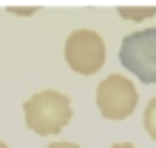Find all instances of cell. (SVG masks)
<instances>
[{
  "label": "cell",
  "instance_id": "cell-1",
  "mask_svg": "<svg viewBox=\"0 0 156 148\" xmlns=\"http://www.w3.org/2000/svg\"><path fill=\"white\" fill-rule=\"evenodd\" d=\"M23 117H26V125L40 137L60 134L71 123V100L54 88L40 91V94H31L26 100Z\"/></svg>",
  "mask_w": 156,
  "mask_h": 148
},
{
  "label": "cell",
  "instance_id": "cell-2",
  "mask_svg": "<svg viewBox=\"0 0 156 148\" xmlns=\"http://www.w3.org/2000/svg\"><path fill=\"white\" fill-rule=\"evenodd\" d=\"M119 63L139 83H156V26L128 34L119 49Z\"/></svg>",
  "mask_w": 156,
  "mask_h": 148
},
{
  "label": "cell",
  "instance_id": "cell-3",
  "mask_svg": "<svg viewBox=\"0 0 156 148\" xmlns=\"http://www.w3.org/2000/svg\"><path fill=\"white\" fill-rule=\"evenodd\" d=\"M66 63L77 74H94L105 63V43L94 29H77L66 40Z\"/></svg>",
  "mask_w": 156,
  "mask_h": 148
},
{
  "label": "cell",
  "instance_id": "cell-4",
  "mask_svg": "<svg viewBox=\"0 0 156 148\" xmlns=\"http://www.w3.org/2000/svg\"><path fill=\"white\" fill-rule=\"evenodd\" d=\"M97 105L105 120H125L136 108V86L125 74H111L97 86Z\"/></svg>",
  "mask_w": 156,
  "mask_h": 148
},
{
  "label": "cell",
  "instance_id": "cell-5",
  "mask_svg": "<svg viewBox=\"0 0 156 148\" xmlns=\"http://www.w3.org/2000/svg\"><path fill=\"white\" fill-rule=\"evenodd\" d=\"M145 131L151 134V140H156V97L145 105Z\"/></svg>",
  "mask_w": 156,
  "mask_h": 148
},
{
  "label": "cell",
  "instance_id": "cell-6",
  "mask_svg": "<svg viewBox=\"0 0 156 148\" xmlns=\"http://www.w3.org/2000/svg\"><path fill=\"white\" fill-rule=\"evenodd\" d=\"M153 14V9H142V12H128V9H122V17H148Z\"/></svg>",
  "mask_w": 156,
  "mask_h": 148
},
{
  "label": "cell",
  "instance_id": "cell-7",
  "mask_svg": "<svg viewBox=\"0 0 156 148\" xmlns=\"http://www.w3.org/2000/svg\"><path fill=\"white\" fill-rule=\"evenodd\" d=\"M48 148H80V145H74V142H62V140H57V142H51Z\"/></svg>",
  "mask_w": 156,
  "mask_h": 148
},
{
  "label": "cell",
  "instance_id": "cell-8",
  "mask_svg": "<svg viewBox=\"0 0 156 148\" xmlns=\"http://www.w3.org/2000/svg\"><path fill=\"white\" fill-rule=\"evenodd\" d=\"M111 148H136V145H133V142H114Z\"/></svg>",
  "mask_w": 156,
  "mask_h": 148
},
{
  "label": "cell",
  "instance_id": "cell-9",
  "mask_svg": "<svg viewBox=\"0 0 156 148\" xmlns=\"http://www.w3.org/2000/svg\"><path fill=\"white\" fill-rule=\"evenodd\" d=\"M0 148H9V145H6V142H3V140H0Z\"/></svg>",
  "mask_w": 156,
  "mask_h": 148
}]
</instances>
